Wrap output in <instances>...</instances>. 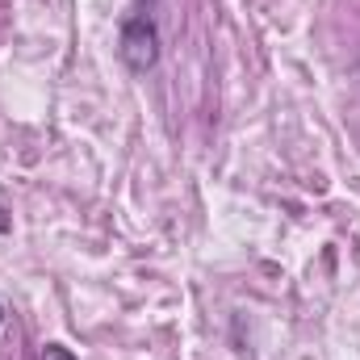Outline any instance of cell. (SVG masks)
<instances>
[{
    "mask_svg": "<svg viewBox=\"0 0 360 360\" xmlns=\"http://www.w3.org/2000/svg\"><path fill=\"white\" fill-rule=\"evenodd\" d=\"M117 55H122V63L134 76H147L160 63V25H155V17L147 8H139V13H130L122 21V30H117Z\"/></svg>",
    "mask_w": 360,
    "mask_h": 360,
    "instance_id": "obj_1",
    "label": "cell"
},
{
    "mask_svg": "<svg viewBox=\"0 0 360 360\" xmlns=\"http://www.w3.org/2000/svg\"><path fill=\"white\" fill-rule=\"evenodd\" d=\"M42 360H80L72 348H63V344H46L42 348Z\"/></svg>",
    "mask_w": 360,
    "mask_h": 360,
    "instance_id": "obj_2",
    "label": "cell"
},
{
    "mask_svg": "<svg viewBox=\"0 0 360 360\" xmlns=\"http://www.w3.org/2000/svg\"><path fill=\"white\" fill-rule=\"evenodd\" d=\"M0 327H4V306H0Z\"/></svg>",
    "mask_w": 360,
    "mask_h": 360,
    "instance_id": "obj_3",
    "label": "cell"
}]
</instances>
